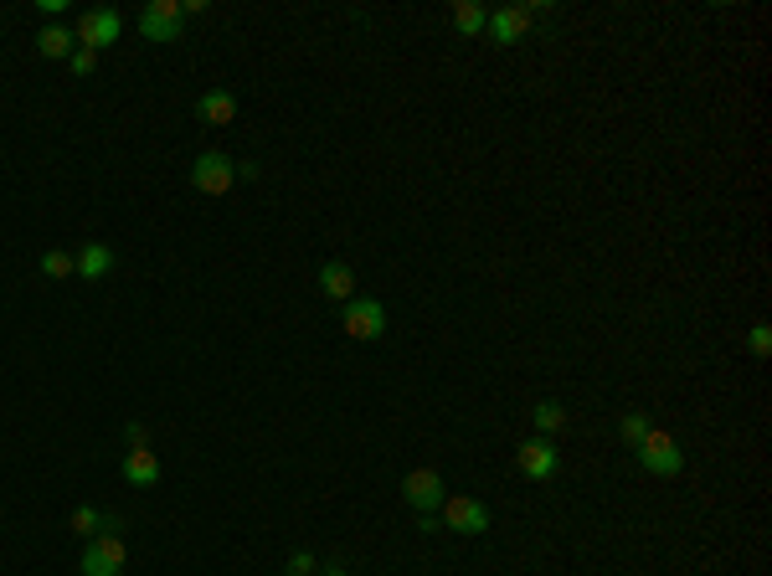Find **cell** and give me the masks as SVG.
<instances>
[{
    "label": "cell",
    "mask_w": 772,
    "mask_h": 576,
    "mask_svg": "<svg viewBox=\"0 0 772 576\" xmlns=\"http://www.w3.org/2000/svg\"><path fill=\"white\" fill-rule=\"evenodd\" d=\"M551 6H505V11H489V21H484V36L495 47H510V42H520L525 31H531V21L536 16H546Z\"/></svg>",
    "instance_id": "1"
},
{
    "label": "cell",
    "mask_w": 772,
    "mask_h": 576,
    "mask_svg": "<svg viewBox=\"0 0 772 576\" xmlns=\"http://www.w3.org/2000/svg\"><path fill=\"white\" fill-rule=\"evenodd\" d=\"M42 273L47 278H67V273H73V252H62V247L42 252Z\"/></svg>",
    "instance_id": "19"
},
{
    "label": "cell",
    "mask_w": 772,
    "mask_h": 576,
    "mask_svg": "<svg viewBox=\"0 0 772 576\" xmlns=\"http://www.w3.org/2000/svg\"><path fill=\"white\" fill-rule=\"evenodd\" d=\"M37 47H42V57H73V31L47 26V31L37 36Z\"/></svg>",
    "instance_id": "16"
},
{
    "label": "cell",
    "mask_w": 772,
    "mask_h": 576,
    "mask_svg": "<svg viewBox=\"0 0 772 576\" xmlns=\"http://www.w3.org/2000/svg\"><path fill=\"white\" fill-rule=\"evenodd\" d=\"M139 31L150 42H181V0H150L139 11Z\"/></svg>",
    "instance_id": "9"
},
{
    "label": "cell",
    "mask_w": 772,
    "mask_h": 576,
    "mask_svg": "<svg viewBox=\"0 0 772 576\" xmlns=\"http://www.w3.org/2000/svg\"><path fill=\"white\" fill-rule=\"evenodd\" d=\"M67 62H73V72H78V78H88V72L98 67V52H88V47H78L73 57H67Z\"/></svg>",
    "instance_id": "20"
},
{
    "label": "cell",
    "mask_w": 772,
    "mask_h": 576,
    "mask_svg": "<svg viewBox=\"0 0 772 576\" xmlns=\"http://www.w3.org/2000/svg\"><path fill=\"white\" fill-rule=\"evenodd\" d=\"M484 21H489V11L474 6V0H459V6H453V26H459L464 36H484Z\"/></svg>",
    "instance_id": "15"
},
{
    "label": "cell",
    "mask_w": 772,
    "mask_h": 576,
    "mask_svg": "<svg viewBox=\"0 0 772 576\" xmlns=\"http://www.w3.org/2000/svg\"><path fill=\"white\" fill-rule=\"evenodd\" d=\"M232 180H237V165H232L222 150L196 155V165H191V186H196V191H206V196H227V191H232Z\"/></svg>",
    "instance_id": "5"
},
{
    "label": "cell",
    "mask_w": 772,
    "mask_h": 576,
    "mask_svg": "<svg viewBox=\"0 0 772 576\" xmlns=\"http://www.w3.org/2000/svg\"><path fill=\"white\" fill-rule=\"evenodd\" d=\"M639 463L649 468V474H664V479H675L680 468H685V453L675 448V438H670V432L649 427V432H644V443H639Z\"/></svg>",
    "instance_id": "2"
},
{
    "label": "cell",
    "mask_w": 772,
    "mask_h": 576,
    "mask_svg": "<svg viewBox=\"0 0 772 576\" xmlns=\"http://www.w3.org/2000/svg\"><path fill=\"white\" fill-rule=\"evenodd\" d=\"M124 535H93L83 546V576H124Z\"/></svg>",
    "instance_id": "6"
},
{
    "label": "cell",
    "mask_w": 772,
    "mask_h": 576,
    "mask_svg": "<svg viewBox=\"0 0 772 576\" xmlns=\"http://www.w3.org/2000/svg\"><path fill=\"white\" fill-rule=\"evenodd\" d=\"M196 119H201V124H232V119H237V98H232L227 88L201 93V98H196Z\"/></svg>",
    "instance_id": "11"
},
{
    "label": "cell",
    "mask_w": 772,
    "mask_h": 576,
    "mask_svg": "<svg viewBox=\"0 0 772 576\" xmlns=\"http://www.w3.org/2000/svg\"><path fill=\"white\" fill-rule=\"evenodd\" d=\"M772 350V330L767 324H752V355H767Z\"/></svg>",
    "instance_id": "21"
},
{
    "label": "cell",
    "mask_w": 772,
    "mask_h": 576,
    "mask_svg": "<svg viewBox=\"0 0 772 576\" xmlns=\"http://www.w3.org/2000/svg\"><path fill=\"white\" fill-rule=\"evenodd\" d=\"M443 525L459 530V535H484L495 520H489V510H484L474 494H448L443 499Z\"/></svg>",
    "instance_id": "7"
},
{
    "label": "cell",
    "mask_w": 772,
    "mask_h": 576,
    "mask_svg": "<svg viewBox=\"0 0 772 576\" xmlns=\"http://www.w3.org/2000/svg\"><path fill=\"white\" fill-rule=\"evenodd\" d=\"M289 576H294V571H289Z\"/></svg>",
    "instance_id": "25"
},
{
    "label": "cell",
    "mask_w": 772,
    "mask_h": 576,
    "mask_svg": "<svg viewBox=\"0 0 772 576\" xmlns=\"http://www.w3.org/2000/svg\"><path fill=\"white\" fill-rule=\"evenodd\" d=\"M119 31H124L119 11L98 6V11H83V16H78V26H73V42H83L88 52H98V47H114V42H119Z\"/></svg>",
    "instance_id": "4"
},
{
    "label": "cell",
    "mask_w": 772,
    "mask_h": 576,
    "mask_svg": "<svg viewBox=\"0 0 772 576\" xmlns=\"http://www.w3.org/2000/svg\"><path fill=\"white\" fill-rule=\"evenodd\" d=\"M109 268H114V247H103V242H83L73 252V273H83V278H103Z\"/></svg>",
    "instance_id": "14"
},
{
    "label": "cell",
    "mask_w": 772,
    "mask_h": 576,
    "mask_svg": "<svg viewBox=\"0 0 772 576\" xmlns=\"http://www.w3.org/2000/svg\"><path fill=\"white\" fill-rule=\"evenodd\" d=\"M618 432H623V443H628V448H639V443H644V432H649V417H644V412H628V417L618 422Z\"/></svg>",
    "instance_id": "18"
},
{
    "label": "cell",
    "mask_w": 772,
    "mask_h": 576,
    "mask_svg": "<svg viewBox=\"0 0 772 576\" xmlns=\"http://www.w3.org/2000/svg\"><path fill=\"white\" fill-rule=\"evenodd\" d=\"M402 499L417 515H433V510H443L448 484H443V474H433V468H412V474L402 479Z\"/></svg>",
    "instance_id": "3"
},
{
    "label": "cell",
    "mask_w": 772,
    "mask_h": 576,
    "mask_svg": "<svg viewBox=\"0 0 772 576\" xmlns=\"http://www.w3.org/2000/svg\"><path fill=\"white\" fill-rule=\"evenodd\" d=\"M124 443H129V448H145V427L129 422V427H124Z\"/></svg>",
    "instance_id": "23"
},
{
    "label": "cell",
    "mask_w": 772,
    "mask_h": 576,
    "mask_svg": "<svg viewBox=\"0 0 772 576\" xmlns=\"http://www.w3.org/2000/svg\"><path fill=\"white\" fill-rule=\"evenodd\" d=\"M320 294L335 299V304H350L356 299V273H350L345 263H325L320 268Z\"/></svg>",
    "instance_id": "12"
},
{
    "label": "cell",
    "mask_w": 772,
    "mask_h": 576,
    "mask_svg": "<svg viewBox=\"0 0 772 576\" xmlns=\"http://www.w3.org/2000/svg\"><path fill=\"white\" fill-rule=\"evenodd\" d=\"M340 330H345L350 340H381V335H386V309H381L376 299H350Z\"/></svg>",
    "instance_id": "8"
},
{
    "label": "cell",
    "mask_w": 772,
    "mask_h": 576,
    "mask_svg": "<svg viewBox=\"0 0 772 576\" xmlns=\"http://www.w3.org/2000/svg\"><path fill=\"white\" fill-rule=\"evenodd\" d=\"M289 571H294V576H314L320 566H314V556H309V551H299V556L289 561Z\"/></svg>",
    "instance_id": "22"
},
{
    "label": "cell",
    "mask_w": 772,
    "mask_h": 576,
    "mask_svg": "<svg viewBox=\"0 0 772 576\" xmlns=\"http://www.w3.org/2000/svg\"><path fill=\"white\" fill-rule=\"evenodd\" d=\"M124 479L139 484V489L160 484V458H155L150 448H129V453H124Z\"/></svg>",
    "instance_id": "13"
},
{
    "label": "cell",
    "mask_w": 772,
    "mask_h": 576,
    "mask_svg": "<svg viewBox=\"0 0 772 576\" xmlns=\"http://www.w3.org/2000/svg\"><path fill=\"white\" fill-rule=\"evenodd\" d=\"M320 576H345V571H340V566H330V571H320Z\"/></svg>",
    "instance_id": "24"
},
{
    "label": "cell",
    "mask_w": 772,
    "mask_h": 576,
    "mask_svg": "<svg viewBox=\"0 0 772 576\" xmlns=\"http://www.w3.org/2000/svg\"><path fill=\"white\" fill-rule=\"evenodd\" d=\"M531 417H536L541 432H561V427H567V407H561V402H541Z\"/></svg>",
    "instance_id": "17"
},
{
    "label": "cell",
    "mask_w": 772,
    "mask_h": 576,
    "mask_svg": "<svg viewBox=\"0 0 772 576\" xmlns=\"http://www.w3.org/2000/svg\"><path fill=\"white\" fill-rule=\"evenodd\" d=\"M515 463H520V474L525 479H551L556 474V448L551 443H541V438H525L520 448H515Z\"/></svg>",
    "instance_id": "10"
}]
</instances>
